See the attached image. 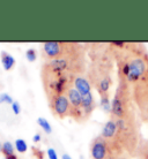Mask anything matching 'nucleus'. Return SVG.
Instances as JSON below:
<instances>
[{
	"mask_svg": "<svg viewBox=\"0 0 148 159\" xmlns=\"http://www.w3.org/2000/svg\"><path fill=\"white\" fill-rule=\"evenodd\" d=\"M112 56L111 48L107 52V48H97L96 52L92 54V64L88 70V80L93 87L96 88L100 96L109 93V89L112 84L110 58Z\"/></svg>",
	"mask_w": 148,
	"mask_h": 159,
	"instance_id": "1",
	"label": "nucleus"
},
{
	"mask_svg": "<svg viewBox=\"0 0 148 159\" xmlns=\"http://www.w3.org/2000/svg\"><path fill=\"white\" fill-rule=\"evenodd\" d=\"M75 77L76 76L73 74L53 69L46 64L42 66L41 79L48 99L57 96L66 95L68 90L73 88Z\"/></svg>",
	"mask_w": 148,
	"mask_h": 159,
	"instance_id": "2",
	"label": "nucleus"
},
{
	"mask_svg": "<svg viewBox=\"0 0 148 159\" xmlns=\"http://www.w3.org/2000/svg\"><path fill=\"white\" fill-rule=\"evenodd\" d=\"M117 125V141L123 148L124 152L130 156H136L140 137L139 127L136 119V114L122 119H115Z\"/></svg>",
	"mask_w": 148,
	"mask_h": 159,
	"instance_id": "3",
	"label": "nucleus"
},
{
	"mask_svg": "<svg viewBox=\"0 0 148 159\" xmlns=\"http://www.w3.org/2000/svg\"><path fill=\"white\" fill-rule=\"evenodd\" d=\"M134 107L136 104L133 100L130 84L124 80L118 79V87L116 89L113 99L111 100L112 119H122L136 114Z\"/></svg>",
	"mask_w": 148,
	"mask_h": 159,
	"instance_id": "4",
	"label": "nucleus"
},
{
	"mask_svg": "<svg viewBox=\"0 0 148 159\" xmlns=\"http://www.w3.org/2000/svg\"><path fill=\"white\" fill-rule=\"evenodd\" d=\"M42 57L45 61L63 59L84 51V48L75 42H45L41 45Z\"/></svg>",
	"mask_w": 148,
	"mask_h": 159,
	"instance_id": "5",
	"label": "nucleus"
},
{
	"mask_svg": "<svg viewBox=\"0 0 148 159\" xmlns=\"http://www.w3.org/2000/svg\"><path fill=\"white\" fill-rule=\"evenodd\" d=\"M90 156L93 159H107L110 157H119L123 156V153H120L100 135L95 137L90 143Z\"/></svg>",
	"mask_w": 148,
	"mask_h": 159,
	"instance_id": "6",
	"label": "nucleus"
},
{
	"mask_svg": "<svg viewBox=\"0 0 148 159\" xmlns=\"http://www.w3.org/2000/svg\"><path fill=\"white\" fill-rule=\"evenodd\" d=\"M69 102V118L78 122H84V112H82V95L73 87L66 93Z\"/></svg>",
	"mask_w": 148,
	"mask_h": 159,
	"instance_id": "7",
	"label": "nucleus"
},
{
	"mask_svg": "<svg viewBox=\"0 0 148 159\" xmlns=\"http://www.w3.org/2000/svg\"><path fill=\"white\" fill-rule=\"evenodd\" d=\"M49 100V105L52 113L56 116L64 119L66 116H69V102L66 95L57 96Z\"/></svg>",
	"mask_w": 148,
	"mask_h": 159,
	"instance_id": "8",
	"label": "nucleus"
},
{
	"mask_svg": "<svg viewBox=\"0 0 148 159\" xmlns=\"http://www.w3.org/2000/svg\"><path fill=\"white\" fill-rule=\"evenodd\" d=\"M95 108H96V102H95V98L92 92L82 96V112H84V121L89 119V116H92Z\"/></svg>",
	"mask_w": 148,
	"mask_h": 159,
	"instance_id": "9",
	"label": "nucleus"
},
{
	"mask_svg": "<svg viewBox=\"0 0 148 159\" xmlns=\"http://www.w3.org/2000/svg\"><path fill=\"white\" fill-rule=\"evenodd\" d=\"M73 87L75 88L78 91L80 92L81 95H87L89 92H92V83L89 82L88 77H86L84 75H79L76 76L75 80H74V84Z\"/></svg>",
	"mask_w": 148,
	"mask_h": 159,
	"instance_id": "10",
	"label": "nucleus"
},
{
	"mask_svg": "<svg viewBox=\"0 0 148 159\" xmlns=\"http://www.w3.org/2000/svg\"><path fill=\"white\" fill-rule=\"evenodd\" d=\"M1 153L4 155L5 159H19V157L15 155V149L9 141H6L2 143V151Z\"/></svg>",
	"mask_w": 148,
	"mask_h": 159,
	"instance_id": "11",
	"label": "nucleus"
},
{
	"mask_svg": "<svg viewBox=\"0 0 148 159\" xmlns=\"http://www.w3.org/2000/svg\"><path fill=\"white\" fill-rule=\"evenodd\" d=\"M1 64H2V67H4L5 70H11L15 65V59L8 52L2 51L1 52Z\"/></svg>",
	"mask_w": 148,
	"mask_h": 159,
	"instance_id": "12",
	"label": "nucleus"
},
{
	"mask_svg": "<svg viewBox=\"0 0 148 159\" xmlns=\"http://www.w3.org/2000/svg\"><path fill=\"white\" fill-rule=\"evenodd\" d=\"M100 106L105 113H111V100L109 93L100 96Z\"/></svg>",
	"mask_w": 148,
	"mask_h": 159,
	"instance_id": "13",
	"label": "nucleus"
},
{
	"mask_svg": "<svg viewBox=\"0 0 148 159\" xmlns=\"http://www.w3.org/2000/svg\"><path fill=\"white\" fill-rule=\"evenodd\" d=\"M136 156L139 157V159H148V139L147 141H140Z\"/></svg>",
	"mask_w": 148,
	"mask_h": 159,
	"instance_id": "14",
	"label": "nucleus"
},
{
	"mask_svg": "<svg viewBox=\"0 0 148 159\" xmlns=\"http://www.w3.org/2000/svg\"><path fill=\"white\" fill-rule=\"evenodd\" d=\"M37 123H38V126L42 128V130H44V133H46V134H51L52 127H51V125H50V122H49L45 118H42V116L37 118Z\"/></svg>",
	"mask_w": 148,
	"mask_h": 159,
	"instance_id": "15",
	"label": "nucleus"
},
{
	"mask_svg": "<svg viewBox=\"0 0 148 159\" xmlns=\"http://www.w3.org/2000/svg\"><path fill=\"white\" fill-rule=\"evenodd\" d=\"M14 147H15V150L16 151L21 152V153H23L28 150V144L27 142L22 139H15V142H14Z\"/></svg>",
	"mask_w": 148,
	"mask_h": 159,
	"instance_id": "16",
	"label": "nucleus"
},
{
	"mask_svg": "<svg viewBox=\"0 0 148 159\" xmlns=\"http://www.w3.org/2000/svg\"><path fill=\"white\" fill-rule=\"evenodd\" d=\"M26 58H27V60H28L29 62L36 61V59H37L36 50H34V48H28V50L26 51Z\"/></svg>",
	"mask_w": 148,
	"mask_h": 159,
	"instance_id": "17",
	"label": "nucleus"
},
{
	"mask_svg": "<svg viewBox=\"0 0 148 159\" xmlns=\"http://www.w3.org/2000/svg\"><path fill=\"white\" fill-rule=\"evenodd\" d=\"M11 104L12 105L13 103H14V100H13V98L11 97V96L8 95V93H0V104Z\"/></svg>",
	"mask_w": 148,
	"mask_h": 159,
	"instance_id": "18",
	"label": "nucleus"
},
{
	"mask_svg": "<svg viewBox=\"0 0 148 159\" xmlns=\"http://www.w3.org/2000/svg\"><path fill=\"white\" fill-rule=\"evenodd\" d=\"M32 155L35 156L37 159H44V152L40 150L38 148H32Z\"/></svg>",
	"mask_w": 148,
	"mask_h": 159,
	"instance_id": "19",
	"label": "nucleus"
},
{
	"mask_svg": "<svg viewBox=\"0 0 148 159\" xmlns=\"http://www.w3.org/2000/svg\"><path fill=\"white\" fill-rule=\"evenodd\" d=\"M46 153H48L49 159H58V155H57L56 150H55V149H52V148H49Z\"/></svg>",
	"mask_w": 148,
	"mask_h": 159,
	"instance_id": "20",
	"label": "nucleus"
},
{
	"mask_svg": "<svg viewBox=\"0 0 148 159\" xmlns=\"http://www.w3.org/2000/svg\"><path fill=\"white\" fill-rule=\"evenodd\" d=\"M12 110L13 112H14V114H20V112H21V106H20V104H19V102H14V103L12 104Z\"/></svg>",
	"mask_w": 148,
	"mask_h": 159,
	"instance_id": "21",
	"label": "nucleus"
},
{
	"mask_svg": "<svg viewBox=\"0 0 148 159\" xmlns=\"http://www.w3.org/2000/svg\"><path fill=\"white\" fill-rule=\"evenodd\" d=\"M32 139H34V142H40L41 139H42V136L40 135V134H35V135H34V137H32Z\"/></svg>",
	"mask_w": 148,
	"mask_h": 159,
	"instance_id": "22",
	"label": "nucleus"
},
{
	"mask_svg": "<svg viewBox=\"0 0 148 159\" xmlns=\"http://www.w3.org/2000/svg\"><path fill=\"white\" fill-rule=\"evenodd\" d=\"M61 159H72V158H71V156L68 155V153H64V155L61 156Z\"/></svg>",
	"mask_w": 148,
	"mask_h": 159,
	"instance_id": "23",
	"label": "nucleus"
},
{
	"mask_svg": "<svg viewBox=\"0 0 148 159\" xmlns=\"http://www.w3.org/2000/svg\"><path fill=\"white\" fill-rule=\"evenodd\" d=\"M107 159H127V158H125L124 156H119V157H110V158H107Z\"/></svg>",
	"mask_w": 148,
	"mask_h": 159,
	"instance_id": "24",
	"label": "nucleus"
},
{
	"mask_svg": "<svg viewBox=\"0 0 148 159\" xmlns=\"http://www.w3.org/2000/svg\"><path fill=\"white\" fill-rule=\"evenodd\" d=\"M2 151V143H1V142H0V152Z\"/></svg>",
	"mask_w": 148,
	"mask_h": 159,
	"instance_id": "25",
	"label": "nucleus"
}]
</instances>
